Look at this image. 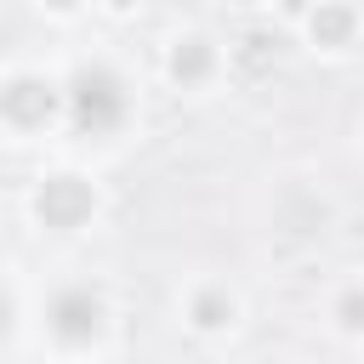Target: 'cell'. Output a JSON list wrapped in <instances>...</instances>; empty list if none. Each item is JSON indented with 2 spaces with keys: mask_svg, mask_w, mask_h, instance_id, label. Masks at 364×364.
<instances>
[{
  "mask_svg": "<svg viewBox=\"0 0 364 364\" xmlns=\"http://www.w3.org/2000/svg\"><path fill=\"white\" fill-rule=\"evenodd\" d=\"M68 108H74V125L85 136H102L125 119V91L108 68H80L74 85H68Z\"/></svg>",
  "mask_w": 364,
  "mask_h": 364,
  "instance_id": "1",
  "label": "cell"
},
{
  "mask_svg": "<svg viewBox=\"0 0 364 364\" xmlns=\"http://www.w3.org/2000/svg\"><path fill=\"white\" fill-rule=\"evenodd\" d=\"M91 216V188L80 176H51L40 188V222L46 228H80Z\"/></svg>",
  "mask_w": 364,
  "mask_h": 364,
  "instance_id": "2",
  "label": "cell"
},
{
  "mask_svg": "<svg viewBox=\"0 0 364 364\" xmlns=\"http://www.w3.org/2000/svg\"><path fill=\"white\" fill-rule=\"evenodd\" d=\"M0 108H6V119H17V125H46V119L57 114V91H51L46 80H11L6 97H0Z\"/></svg>",
  "mask_w": 364,
  "mask_h": 364,
  "instance_id": "3",
  "label": "cell"
},
{
  "mask_svg": "<svg viewBox=\"0 0 364 364\" xmlns=\"http://www.w3.org/2000/svg\"><path fill=\"white\" fill-rule=\"evenodd\" d=\"M51 324H57V336L85 341V336H97V324H102V301H97L91 290H63V296L51 301Z\"/></svg>",
  "mask_w": 364,
  "mask_h": 364,
  "instance_id": "4",
  "label": "cell"
},
{
  "mask_svg": "<svg viewBox=\"0 0 364 364\" xmlns=\"http://www.w3.org/2000/svg\"><path fill=\"white\" fill-rule=\"evenodd\" d=\"M210 68V51H205V40H188V51H176V74L182 80H199Z\"/></svg>",
  "mask_w": 364,
  "mask_h": 364,
  "instance_id": "5",
  "label": "cell"
},
{
  "mask_svg": "<svg viewBox=\"0 0 364 364\" xmlns=\"http://www.w3.org/2000/svg\"><path fill=\"white\" fill-rule=\"evenodd\" d=\"M313 28L336 40V34H347V28H353V17H347V11H318V17H313Z\"/></svg>",
  "mask_w": 364,
  "mask_h": 364,
  "instance_id": "6",
  "label": "cell"
},
{
  "mask_svg": "<svg viewBox=\"0 0 364 364\" xmlns=\"http://www.w3.org/2000/svg\"><path fill=\"white\" fill-rule=\"evenodd\" d=\"M193 313H199V324H222V318H228L233 307H228L222 296H199V307H193Z\"/></svg>",
  "mask_w": 364,
  "mask_h": 364,
  "instance_id": "7",
  "label": "cell"
},
{
  "mask_svg": "<svg viewBox=\"0 0 364 364\" xmlns=\"http://www.w3.org/2000/svg\"><path fill=\"white\" fill-rule=\"evenodd\" d=\"M11 324V301H6V290H0V330Z\"/></svg>",
  "mask_w": 364,
  "mask_h": 364,
  "instance_id": "8",
  "label": "cell"
}]
</instances>
